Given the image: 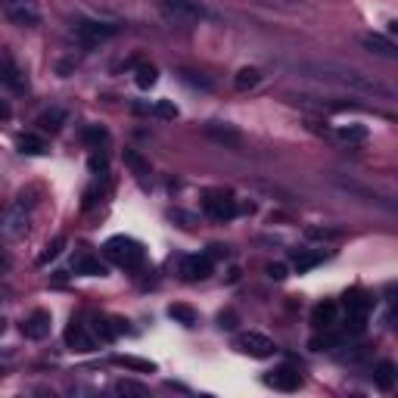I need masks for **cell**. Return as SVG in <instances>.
<instances>
[{"label": "cell", "instance_id": "obj_36", "mask_svg": "<svg viewBox=\"0 0 398 398\" xmlns=\"http://www.w3.org/2000/svg\"><path fill=\"white\" fill-rule=\"evenodd\" d=\"M10 115H13V109H10V103H7V100H0V122H7Z\"/></svg>", "mask_w": 398, "mask_h": 398}, {"label": "cell", "instance_id": "obj_38", "mask_svg": "<svg viewBox=\"0 0 398 398\" xmlns=\"http://www.w3.org/2000/svg\"><path fill=\"white\" fill-rule=\"evenodd\" d=\"M3 330H7V320H3V318H0V333H3Z\"/></svg>", "mask_w": 398, "mask_h": 398}, {"label": "cell", "instance_id": "obj_9", "mask_svg": "<svg viewBox=\"0 0 398 398\" xmlns=\"http://www.w3.org/2000/svg\"><path fill=\"white\" fill-rule=\"evenodd\" d=\"M373 302L364 293H349L346 296V324H352V333H361L367 324V314H371Z\"/></svg>", "mask_w": 398, "mask_h": 398}, {"label": "cell", "instance_id": "obj_13", "mask_svg": "<svg viewBox=\"0 0 398 398\" xmlns=\"http://www.w3.org/2000/svg\"><path fill=\"white\" fill-rule=\"evenodd\" d=\"M184 280H206L212 274V255H190L181 261Z\"/></svg>", "mask_w": 398, "mask_h": 398}, {"label": "cell", "instance_id": "obj_35", "mask_svg": "<svg viewBox=\"0 0 398 398\" xmlns=\"http://www.w3.org/2000/svg\"><path fill=\"white\" fill-rule=\"evenodd\" d=\"M218 320H221V327H224V330H234V327H236V314H234V311L221 314V318H218Z\"/></svg>", "mask_w": 398, "mask_h": 398}, {"label": "cell", "instance_id": "obj_25", "mask_svg": "<svg viewBox=\"0 0 398 398\" xmlns=\"http://www.w3.org/2000/svg\"><path fill=\"white\" fill-rule=\"evenodd\" d=\"M19 150L22 153H32V156H41V153H47V140L38 137V134H22V137H19Z\"/></svg>", "mask_w": 398, "mask_h": 398}, {"label": "cell", "instance_id": "obj_2", "mask_svg": "<svg viewBox=\"0 0 398 398\" xmlns=\"http://www.w3.org/2000/svg\"><path fill=\"white\" fill-rule=\"evenodd\" d=\"M159 13L171 22V25H199L206 19V7L199 0H159Z\"/></svg>", "mask_w": 398, "mask_h": 398}, {"label": "cell", "instance_id": "obj_1", "mask_svg": "<svg viewBox=\"0 0 398 398\" xmlns=\"http://www.w3.org/2000/svg\"><path fill=\"white\" fill-rule=\"evenodd\" d=\"M289 69L308 75V78L349 87V91H355V93H364V97H377V100L395 97V91H392L389 85H383V81H377L373 75H364V72H358V69H349V65H340V63H293Z\"/></svg>", "mask_w": 398, "mask_h": 398}, {"label": "cell", "instance_id": "obj_23", "mask_svg": "<svg viewBox=\"0 0 398 398\" xmlns=\"http://www.w3.org/2000/svg\"><path fill=\"white\" fill-rule=\"evenodd\" d=\"M124 165L131 168V175H137V177L150 175V162H146V159L140 156L137 150H124Z\"/></svg>", "mask_w": 398, "mask_h": 398}, {"label": "cell", "instance_id": "obj_7", "mask_svg": "<svg viewBox=\"0 0 398 398\" xmlns=\"http://www.w3.org/2000/svg\"><path fill=\"white\" fill-rule=\"evenodd\" d=\"M0 85H7L10 91H16V93L28 91L25 72L19 69V63L13 59V53H10V50H0Z\"/></svg>", "mask_w": 398, "mask_h": 398}, {"label": "cell", "instance_id": "obj_24", "mask_svg": "<svg viewBox=\"0 0 398 398\" xmlns=\"http://www.w3.org/2000/svg\"><path fill=\"white\" fill-rule=\"evenodd\" d=\"M336 137H340L342 144H361V140H367V128L364 124H342V128L336 131Z\"/></svg>", "mask_w": 398, "mask_h": 398}, {"label": "cell", "instance_id": "obj_8", "mask_svg": "<svg viewBox=\"0 0 398 398\" xmlns=\"http://www.w3.org/2000/svg\"><path fill=\"white\" fill-rule=\"evenodd\" d=\"M72 34H75V41L78 44H85V47H97V44H103L106 38H112L115 34V25H106V22H75V28H72Z\"/></svg>", "mask_w": 398, "mask_h": 398}, {"label": "cell", "instance_id": "obj_33", "mask_svg": "<svg viewBox=\"0 0 398 398\" xmlns=\"http://www.w3.org/2000/svg\"><path fill=\"white\" fill-rule=\"evenodd\" d=\"M308 236H318V240H333V236H340L336 230H320V228H308Z\"/></svg>", "mask_w": 398, "mask_h": 398}, {"label": "cell", "instance_id": "obj_20", "mask_svg": "<svg viewBox=\"0 0 398 398\" xmlns=\"http://www.w3.org/2000/svg\"><path fill=\"white\" fill-rule=\"evenodd\" d=\"M75 271L87 274V277H106V265L100 258H91V255H81V258L75 261Z\"/></svg>", "mask_w": 398, "mask_h": 398}, {"label": "cell", "instance_id": "obj_4", "mask_svg": "<svg viewBox=\"0 0 398 398\" xmlns=\"http://www.w3.org/2000/svg\"><path fill=\"white\" fill-rule=\"evenodd\" d=\"M3 13L19 28H34L41 22L38 0H3Z\"/></svg>", "mask_w": 398, "mask_h": 398}, {"label": "cell", "instance_id": "obj_17", "mask_svg": "<svg viewBox=\"0 0 398 398\" xmlns=\"http://www.w3.org/2000/svg\"><path fill=\"white\" fill-rule=\"evenodd\" d=\"M336 302H320L318 308H314V314H311V324L318 327V330H330V327L336 324Z\"/></svg>", "mask_w": 398, "mask_h": 398}, {"label": "cell", "instance_id": "obj_12", "mask_svg": "<svg viewBox=\"0 0 398 398\" xmlns=\"http://www.w3.org/2000/svg\"><path fill=\"white\" fill-rule=\"evenodd\" d=\"M50 327H53L50 314H47V311H34V314H28V318H25V324H22V333H25L28 340L41 342V340H47V336H50Z\"/></svg>", "mask_w": 398, "mask_h": 398}, {"label": "cell", "instance_id": "obj_15", "mask_svg": "<svg viewBox=\"0 0 398 398\" xmlns=\"http://www.w3.org/2000/svg\"><path fill=\"white\" fill-rule=\"evenodd\" d=\"M361 44H364L371 53H379V56H386V59H395L398 56V47L392 44L389 38H383V34H364V38H361Z\"/></svg>", "mask_w": 398, "mask_h": 398}, {"label": "cell", "instance_id": "obj_10", "mask_svg": "<svg viewBox=\"0 0 398 398\" xmlns=\"http://www.w3.org/2000/svg\"><path fill=\"white\" fill-rule=\"evenodd\" d=\"M203 131H206V137L215 140V144H218V146H224V150H240V146H243V134L234 128V124L209 122Z\"/></svg>", "mask_w": 398, "mask_h": 398}, {"label": "cell", "instance_id": "obj_37", "mask_svg": "<svg viewBox=\"0 0 398 398\" xmlns=\"http://www.w3.org/2000/svg\"><path fill=\"white\" fill-rule=\"evenodd\" d=\"M85 137H87V140H106V131L91 128V131H87V134H85Z\"/></svg>", "mask_w": 398, "mask_h": 398}, {"label": "cell", "instance_id": "obj_5", "mask_svg": "<svg viewBox=\"0 0 398 398\" xmlns=\"http://www.w3.org/2000/svg\"><path fill=\"white\" fill-rule=\"evenodd\" d=\"M234 346H236V352L249 355V358H271V355L277 352L274 340H271V336H265V333H258V330H249V333H240V336H236Z\"/></svg>", "mask_w": 398, "mask_h": 398}, {"label": "cell", "instance_id": "obj_34", "mask_svg": "<svg viewBox=\"0 0 398 398\" xmlns=\"http://www.w3.org/2000/svg\"><path fill=\"white\" fill-rule=\"evenodd\" d=\"M184 81H190V85H199V87H203V91H209V87H212V81L196 78V72H184Z\"/></svg>", "mask_w": 398, "mask_h": 398}, {"label": "cell", "instance_id": "obj_19", "mask_svg": "<svg viewBox=\"0 0 398 398\" xmlns=\"http://www.w3.org/2000/svg\"><path fill=\"white\" fill-rule=\"evenodd\" d=\"M373 379H377V386L383 392H392V386H395V364L392 361H379L377 371H373Z\"/></svg>", "mask_w": 398, "mask_h": 398}, {"label": "cell", "instance_id": "obj_30", "mask_svg": "<svg viewBox=\"0 0 398 398\" xmlns=\"http://www.w3.org/2000/svg\"><path fill=\"white\" fill-rule=\"evenodd\" d=\"M115 392H122V395H146V389L137 386V383H118Z\"/></svg>", "mask_w": 398, "mask_h": 398}, {"label": "cell", "instance_id": "obj_16", "mask_svg": "<svg viewBox=\"0 0 398 398\" xmlns=\"http://www.w3.org/2000/svg\"><path fill=\"white\" fill-rule=\"evenodd\" d=\"M65 342H69V349H75V352H93V340L87 336V330L81 324H72L65 330Z\"/></svg>", "mask_w": 398, "mask_h": 398}, {"label": "cell", "instance_id": "obj_29", "mask_svg": "<svg viewBox=\"0 0 398 398\" xmlns=\"http://www.w3.org/2000/svg\"><path fill=\"white\" fill-rule=\"evenodd\" d=\"M63 246H65V240H63V236H56V240H53L50 246H47L44 252H41V258H38V261H41V265H47L50 258H56V255L63 252Z\"/></svg>", "mask_w": 398, "mask_h": 398}, {"label": "cell", "instance_id": "obj_28", "mask_svg": "<svg viewBox=\"0 0 398 398\" xmlns=\"http://www.w3.org/2000/svg\"><path fill=\"white\" fill-rule=\"evenodd\" d=\"M115 364H122V367H131V371H144V373L156 371V367H153L150 361H140V358H115Z\"/></svg>", "mask_w": 398, "mask_h": 398}, {"label": "cell", "instance_id": "obj_6", "mask_svg": "<svg viewBox=\"0 0 398 398\" xmlns=\"http://www.w3.org/2000/svg\"><path fill=\"white\" fill-rule=\"evenodd\" d=\"M28 221H32V215H28V209H25V196L22 199H16L13 206H10L7 212H3V218H0V230L7 236H22L28 230Z\"/></svg>", "mask_w": 398, "mask_h": 398}, {"label": "cell", "instance_id": "obj_18", "mask_svg": "<svg viewBox=\"0 0 398 398\" xmlns=\"http://www.w3.org/2000/svg\"><path fill=\"white\" fill-rule=\"evenodd\" d=\"M320 261H324V252H308V249H299V252H293V268L299 271V274H305V271L318 268Z\"/></svg>", "mask_w": 398, "mask_h": 398}, {"label": "cell", "instance_id": "obj_27", "mask_svg": "<svg viewBox=\"0 0 398 398\" xmlns=\"http://www.w3.org/2000/svg\"><path fill=\"white\" fill-rule=\"evenodd\" d=\"M63 122H65L63 109H53V112H47V115H41V128H47V131H59Z\"/></svg>", "mask_w": 398, "mask_h": 398}, {"label": "cell", "instance_id": "obj_31", "mask_svg": "<svg viewBox=\"0 0 398 398\" xmlns=\"http://www.w3.org/2000/svg\"><path fill=\"white\" fill-rule=\"evenodd\" d=\"M268 277H271V280H287V265H280V261H271V265H268Z\"/></svg>", "mask_w": 398, "mask_h": 398}, {"label": "cell", "instance_id": "obj_32", "mask_svg": "<svg viewBox=\"0 0 398 398\" xmlns=\"http://www.w3.org/2000/svg\"><path fill=\"white\" fill-rule=\"evenodd\" d=\"M156 112H159L162 118H175V115H177V106H171L168 100H162V103L156 106Z\"/></svg>", "mask_w": 398, "mask_h": 398}, {"label": "cell", "instance_id": "obj_21", "mask_svg": "<svg viewBox=\"0 0 398 398\" xmlns=\"http://www.w3.org/2000/svg\"><path fill=\"white\" fill-rule=\"evenodd\" d=\"M258 85H261V72H258V69H252V65H249V69H240L236 78H234L236 91H252V87H258Z\"/></svg>", "mask_w": 398, "mask_h": 398}, {"label": "cell", "instance_id": "obj_22", "mask_svg": "<svg viewBox=\"0 0 398 398\" xmlns=\"http://www.w3.org/2000/svg\"><path fill=\"white\" fill-rule=\"evenodd\" d=\"M156 78H159V72H156V65H150V63H140L137 69H134V81H137L140 91H150V87L156 85Z\"/></svg>", "mask_w": 398, "mask_h": 398}, {"label": "cell", "instance_id": "obj_14", "mask_svg": "<svg viewBox=\"0 0 398 398\" xmlns=\"http://www.w3.org/2000/svg\"><path fill=\"white\" fill-rule=\"evenodd\" d=\"M268 386H274V389H280V392H296L302 386V377L296 367L283 364V367H277V371L268 373Z\"/></svg>", "mask_w": 398, "mask_h": 398}, {"label": "cell", "instance_id": "obj_26", "mask_svg": "<svg viewBox=\"0 0 398 398\" xmlns=\"http://www.w3.org/2000/svg\"><path fill=\"white\" fill-rule=\"evenodd\" d=\"M168 314H171L175 320H181L184 327H193V324H196V311H193L190 305H171Z\"/></svg>", "mask_w": 398, "mask_h": 398}, {"label": "cell", "instance_id": "obj_3", "mask_svg": "<svg viewBox=\"0 0 398 398\" xmlns=\"http://www.w3.org/2000/svg\"><path fill=\"white\" fill-rule=\"evenodd\" d=\"M106 255L115 261L118 268H140L144 265V246L137 240H131V236H112L106 243Z\"/></svg>", "mask_w": 398, "mask_h": 398}, {"label": "cell", "instance_id": "obj_11", "mask_svg": "<svg viewBox=\"0 0 398 398\" xmlns=\"http://www.w3.org/2000/svg\"><path fill=\"white\" fill-rule=\"evenodd\" d=\"M203 209H206V215H212L215 221H228V218H234L236 212H240L234 199H230V196H221V193H209V196H206Z\"/></svg>", "mask_w": 398, "mask_h": 398}]
</instances>
